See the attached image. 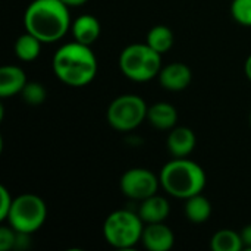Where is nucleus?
<instances>
[{"label": "nucleus", "instance_id": "1", "mask_svg": "<svg viewBox=\"0 0 251 251\" xmlns=\"http://www.w3.org/2000/svg\"><path fill=\"white\" fill-rule=\"evenodd\" d=\"M69 10L62 0H32L24 13L25 29L41 43H56L71 29Z\"/></svg>", "mask_w": 251, "mask_h": 251}, {"label": "nucleus", "instance_id": "2", "mask_svg": "<svg viewBox=\"0 0 251 251\" xmlns=\"http://www.w3.org/2000/svg\"><path fill=\"white\" fill-rule=\"evenodd\" d=\"M51 68L57 79L69 87H85L97 75L99 63L91 46L71 41L53 54Z\"/></svg>", "mask_w": 251, "mask_h": 251}, {"label": "nucleus", "instance_id": "3", "mask_svg": "<svg viewBox=\"0 0 251 251\" xmlns=\"http://www.w3.org/2000/svg\"><path fill=\"white\" fill-rule=\"evenodd\" d=\"M159 179L160 187L169 196L181 200H187L203 193L206 187L204 169L187 157H174L168 162L162 168Z\"/></svg>", "mask_w": 251, "mask_h": 251}, {"label": "nucleus", "instance_id": "4", "mask_svg": "<svg viewBox=\"0 0 251 251\" xmlns=\"http://www.w3.org/2000/svg\"><path fill=\"white\" fill-rule=\"evenodd\" d=\"M119 68L128 79L134 82H147L159 76L162 54L147 43H134L121 51Z\"/></svg>", "mask_w": 251, "mask_h": 251}, {"label": "nucleus", "instance_id": "5", "mask_svg": "<svg viewBox=\"0 0 251 251\" xmlns=\"http://www.w3.org/2000/svg\"><path fill=\"white\" fill-rule=\"evenodd\" d=\"M144 222L138 213L129 210L112 212L103 224V237L109 246L128 250L141 241Z\"/></svg>", "mask_w": 251, "mask_h": 251}, {"label": "nucleus", "instance_id": "6", "mask_svg": "<svg viewBox=\"0 0 251 251\" xmlns=\"http://www.w3.org/2000/svg\"><path fill=\"white\" fill-rule=\"evenodd\" d=\"M46 219L47 206L44 200L35 194L25 193L13 199L6 221L16 232L31 235L44 225Z\"/></svg>", "mask_w": 251, "mask_h": 251}, {"label": "nucleus", "instance_id": "7", "mask_svg": "<svg viewBox=\"0 0 251 251\" xmlns=\"http://www.w3.org/2000/svg\"><path fill=\"white\" fill-rule=\"evenodd\" d=\"M149 106L137 94H122L112 100L106 116L109 125L121 132H129L138 128L147 119Z\"/></svg>", "mask_w": 251, "mask_h": 251}, {"label": "nucleus", "instance_id": "8", "mask_svg": "<svg viewBox=\"0 0 251 251\" xmlns=\"http://www.w3.org/2000/svg\"><path fill=\"white\" fill-rule=\"evenodd\" d=\"M119 187L125 197L141 201L150 196L157 194L160 179L146 168H132L122 175Z\"/></svg>", "mask_w": 251, "mask_h": 251}, {"label": "nucleus", "instance_id": "9", "mask_svg": "<svg viewBox=\"0 0 251 251\" xmlns=\"http://www.w3.org/2000/svg\"><path fill=\"white\" fill-rule=\"evenodd\" d=\"M159 82L168 91H184L193 79L191 69L182 62H172L162 66L159 72Z\"/></svg>", "mask_w": 251, "mask_h": 251}, {"label": "nucleus", "instance_id": "10", "mask_svg": "<svg viewBox=\"0 0 251 251\" xmlns=\"http://www.w3.org/2000/svg\"><path fill=\"white\" fill-rule=\"evenodd\" d=\"M141 243L149 251H169L175 244V235L165 222L146 224Z\"/></svg>", "mask_w": 251, "mask_h": 251}, {"label": "nucleus", "instance_id": "11", "mask_svg": "<svg viewBox=\"0 0 251 251\" xmlns=\"http://www.w3.org/2000/svg\"><path fill=\"white\" fill-rule=\"evenodd\" d=\"M71 31L75 41L85 46H93L99 40L101 28L99 19L94 15L84 13L72 21Z\"/></svg>", "mask_w": 251, "mask_h": 251}, {"label": "nucleus", "instance_id": "12", "mask_svg": "<svg viewBox=\"0 0 251 251\" xmlns=\"http://www.w3.org/2000/svg\"><path fill=\"white\" fill-rule=\"evenodd\" d=\"M196 134L187 126H175L168 135V150L174 157H187L196 147Z\"/></svg>", "mask_w": 251, "mask_h": 251}, {"label": "nucleus", "instance_id": "13", "mask_svg": "<svg viewBox=\"0 0 251 251\" xmlns=\"http://www.w3.org/2000/svg\"><path fill=\"white\" fill-rule=\"evenodd\" d=\"M169 213H171V206H169L168 200L157 194L141 200V204L138 207V215L144 224L165 222L168 219Z\"/></svg>", "mask_w": 251, "mask_h": 251}, {"label": "nucleus", "instance_id": "14", "mask_svg": "<svg viewBox=\"0 0 251 251\" xmlns=\"http://www.w3.org/2000/svg\"><path fill=\"white\" fill-rule=\"evenodd\" d=\"M25 71L16 65H4L0 68V97L21 94L26 84Z\"/></svg>", "mask_w": 251, "mask_h": 251}, {"label": "nucleus", "instance_id": "15", "mask_svg": "<svg viewBox=\"0 0 251 251\" xmlns=\"http://www.w3.org/2000/svg\"><path fill=\"white\" fill-rule=\"evenodd\" d=\"M147 121L157 129L166 131L176 126L178 122V110L174 104L166 101L154 103L147 109Z\"/></svg>", "mask_w": 251, "mask_h": 251}, {"label": "nucleus", "instance_id": "16", "mask_svg": "<svg viewBox=\"0 0 251 251\" xmlns=\"http://www.w3.org/2000/svg\"><path fill=\"white\" fill-rule=\"evenodd\" d=\"M184 213L193 224H204L212 216V203L201 193L185 200Z\"/></svg>", "mask_w": 251, "mask_h": 251}, {"label": "nucleus", "instance_id": "17", "mask_svg": "<svg viewBox=\"0 0 251 251\" xmlns=\"http://www.w3.org/2000/svg\"><path fill=\"white\" fill-rule=\"evenodd\" d=\"M146 43L151 49L159 51L160 54H165L172 49V46L175 43V37H174V32L169 26L154 25L149 29L147 37H146Z\"/></svg>", "mask_w": 251, "mask_h": 251}, {"label": "nucleus", "instance_id": "18", "mask_svg": "<svg viewBox=\"0 0 251 251\" xmlns=\"http://www.w3.org/2000/svg\"><path fill=\"white\" fill-rule=\"evenodd\" d=\"M41 44L43 43L35 35L25 31L15 41V54L22 62H32L40 56Z\"/></svg>", "mask_w": 251, "mask_h": 251}, {"label": "nucleus", "instance_id": "19", "mask_svg": "<svg viewBox=\"0 0 251 251\" xmlns=\"http://www.w3.org/2000/svg\"><path fill=\"white\" fill-rule=\"evenodd\" d=\"M213 251H241L244 249L241 234L232 229H221L210 240Z\"/></svg>", "mask_w": 251, "mask_h": 251}, {"label": "nucleus", "instance_id": "20", "mask_svg": "<svg viewBox=\"0 0 251 251\" xmlns=\"http://www.w3.org/2000/svg\"><path fill=\"white\" fill-rule=\"evenodd\" d=\"M21 99L29 104V106H38L41 103H44L46 97H47V91L44 88L43 84L40 82H34V81H28L25 84V87L21 91Z\"/></svg>", "mask_w": 251, "mask_h": 251}, {"label": "nucleus", "instance_id": "21", "mask_svg": "<svg viewBox=\"0 0 251 251\" xmlns=\"http://www.w3.org/2000/svg\"><path fill=\"white\" fill-rule=\"evenodd\" d=\"M231 16L240 25L251 26V0H232Z\"/></svg>", "mask_w": 251, "mask_h": 251}, {"label": "nucleus", "instance_id": "22", "mask_svg": "<svg viewBox=\"0 0 251 251\" xmlns=\"http://www.w3.org/2000/svg\"><path fill=\"white\" fill-rule=\"evenodd\" d=\"M18 232L10 226H1L0 228V251H9L15 249L16 246Z\"/></svg>", "mask_w": 251, "mask_h": 251}, {"label": "nucleus", "instance_id": "23", "mask_svg": "<svg viewBox=\"0 0 251 251\" xmlns=\"http://www.w3.org/2000/svg\"><path fill=\"white\" fill-rule=\"evenodd\" d=\"M12 203H13V199H12L9 190L4 185H1L0 187V221H6L7 219V215L10 212Z\"/></svg>", "mask_w": 251, "mask_h": 251}, {"label": "nucleus", "instance_id": "24", "mask_svg": "<svg viewBox=\"0 0 251 251\" xmlns=\"http://www.w3.org/2000/svg\"><path fill=\"white\" fill-rule=\"evenodd\" d=\"M240 234H241V240H243L244 249L251 250V224L250 225H246V226L241 229Z\"/></svg>", "mask_w": 251, "mask_h": 251}, {"label": "nucleus", "instance_id": "25", "mask_svg": "<svg viewBox=\"0 0 251 251\" xmlns=\"http://www.w3.org/2000/svg\"><path fill=\"white\" fill-rule=\"evenodd\" d=\"M68 7H79L82 4H85L88 0H62Z\"/></svg>", "mask_w": 251, "mask_h": 251}, {"label": "nucleus", "instance_id": "26", "mask_svg": "<svg viewBox=\"0 0 251 251\" xmlns=\"http://www.w3.org/2000/svg\"><path fill=\"white\" fill-rule=\"evenodd\" d=\"M244 72H246V76L251 81V54L247 57V60L244 63Z\"/></svg>", "mask_w": 251, "mask_h": 251}, {"label": "nucleus", "instance_id": "27", "mask_svg": "<svg viewBox=\"0 0 251 251\" xmlns=\"http://www.w3.org/2000/svg\"><path fill=\"white\" fill-rule=\"evenodd\" d=\"M250 125H251V112H250Z\"/></svg>", "mask_w": 251, "mask_h": 251}]
</instances>
